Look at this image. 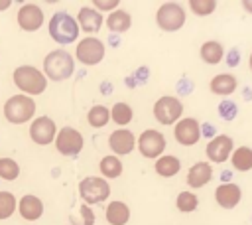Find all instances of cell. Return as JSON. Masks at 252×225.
<instances>
[{
	"mask_svg": "<svg viewBox=\"0 0 252 225\" xmlns=\"http://www.w3.org/2000/svg\"><path fill=\"white\" fill-rule=\"evenodd\" d=\"M14 85L22 95H41L47 89V77L33 65H20L14 69Z\"/></svg>",
	"mask_w": 252,
	"mask_h": 225,
	"instance_id": "7a4b0ae2",
	"label": "cell"
},
{
	"mask_svg": "<svg viewBox=\"0 0 252 225\" xmlns=\"http://www.w3.org/2000/svg\"><path fill=\"white\" fill-rule=\"evenodd\" d=\"M18 209H20V215L26 219V221H35L43 215V203L39 197L35 195H24L20 201H18Z\"/></svg>",
	"mask_w": 252,
	"mask_h": 225,
	"instance_id": "d6986e66",
	"label": "cell"
},
{
	"mask_svg": "<svg viewBox=\"0 0 252 225\" xmlns=\"http://www.w3.org/2000/svg\"><path fill=\"white\" fill-rule=\"evenodd\" d=\"M230 160H232V166H234L238 172H248V170H252V148H248V146H238V148L232 152Z\"/></svg>",
	"mask_w": 252,
	"mask_h": 225,
	"instance_id": "d4e9b609",
	"label": "cell"
},
{
	"mask_svg": "<svg viewBox=\"0 0 252 225\" xmlns=\"http://www.w3.org/2000/svg\"><path fill=\"white\" fill-rule=\"evenodd\" d=\"M35 114V103L28 95H14L4 103V116L12 124L28 122Z\"/></svg>",
	"mask_w": 252,
	"mask_h": 225,
	"instance_id": "277c9868",
	"label": "cell"
},
{
	"mask_svg": "<svg viewBox=\"0 0 252 225\" xmlns=\"http://www.w3.org/2000/svg\"><path fill=\"white\" fill-rule=\"evenodd\" d=\"M16 197L10 191H0V219H8L16 211Z\"/></svg>",
	"mask_w": 252,
	"mask_h": 225,
	"instance_id": "4dcf8cb0",
	"label": "cell"
},
{
	"mask_svg": "<svg viewBox=\"0 0 252 225\" xmlns=\"http://www.w3.org/2000/svg\"><path fill=\"white\" fill-rule=\"evenodd\" d=\"M242 8L248 10V12H252V0H244V2H242Z\"/></svg>",
	"mask_w": 252,
	"mask_h": 225,
	"instance_id": "d590c367",
	"label": "cell"
},
{
	"mask_svg": "<svg viewBox=\"0 0 252 225\" xmlns=\"http://www.w3.org/2000/svg\"><path fill=\"white\" fill-rule=\"evenodd\" d=\"M179 168H181L179 158L169 156V154L158 158V162H156V172H158L159 176H163V178H171V176H175V174L179 172Z\"/></svg>",
	"mask_w": 252,
	"mask_h": 225,
	"instance_id": "cb8c5ba5",
	"label": "cell"
},
{
	"mask_svg": "<svg viewBox=\"0 0 252 225\" xmlns=\"http://www.w3.org/2000/svg\"><path fill=\"white\" fill-rule=\"evenodd\" d=\"M207 158L215 164H222L224 160H228V156H232V138L226 134H219L213 140H209L207 144Z\"/></svg>",
	"mask_w": 252,
	"mask_h": 225,
	"instance_id": "4fadbf2b",
	"label": "cell"
},
{
	"mask_svg": "<svg viewBox=\"0 0 252 225\" xmlns=\"http://www.w3.org/2000/svg\"><path fill=\"white\" fill-rule=\"evenodd\" d=\"M18 26L26 32H35L41 28L43 24V10L35 4H24L20 10H18Z\"/></svg>",
	"mask_w": 252,
	"mask_h": 225,
	"instance_id": "5bb4252c",
	"label": "cell"
},
{
	"mask_svg": "<svg viewBox=\"0 0 252 225\" xmlns=\"http://www.w3.org/2000/svg\"><path fill=\"white\" fill-rule=\"evenodd\" d=\"M138 150L144 158H161L165 150V136L159 130L148 128L138 136Z\"/></svg>",
	"mask_w": 252,
	"mask_h": 225,
	"instance_id": "30bf717a",
	"label": "cell"
},
{
	"mask_svg": "<svg viewBox=\"0 0 252 225\" xmlns=\"http://www.w3.org/2000/svg\"><path fill=\"white\" fill-rule=\"evenodd\" d=\"M181 112H183L181 101L177 97H171V95L159 97L154 105V116L159 124H173L175 120L181 118Z\"/></svg>",
	"mask_w": 252,
	"mask_h": 225,
	"instance_id": "52a82bcc",
	"label": "cell"
},
{
	"mask_svg": "<svg viewBox=\"0 0 252 225\" xmlns=\"http://www.w3.org/2000/svg\"><path fill=\"white\" fill-rule=\"evenodd\" d=\"M248 63H250V69H252V53H250V61Z\"/></svg>",
	"mask_w": 252,
	"mask_h": 225,
	"instance_id": "74e56055",
	"label": "cell"
},
{
	"mask_svg": "<svg viewBox=\"0 0 252 225\" xmlns=\"http://www.w3.org/2000/svg\"><path fill=\"white\" fill-rule=\"evenodd\" d=\"M211 91L215 95H230L236 91V77L230 73H220L211 79Z\"/></svg>",
	"mask_w": 252,
	"mask_h": 225,
	"instance_id": "44dd1931",
	"label": "cell"
},
{
	"mask_svg": "<svg viewBox=\"0 0 252 225\" xmlns=\"http://www.w3.org/2000/svg\"><path fill=\"white\" fill-rule=\"evenodd\" d=\"M83 144H85L83 134L77 128H71V126H63L55 136L57 152L63 154V156H77L83 150Z\"/></svg>",
	"mask_w": 252,
	"mask_h": 225,
	"instance_id": "9c48e42d",
	"label": "cell"
},
{
	"mask_svg": "<svg viewBox=\"0 0 252 225\" xmlns=\"http://www.w3.org/2000/svg\"><path fill=\"white\" fill-rule=\"evenodd\" d=\"M79 22L65 10H59L49 20V36L57 43H71L79 36Z\"/></svg>",
	"mask_w": 252,
	"mask_h": 225,
	"instance_id": "3957f363",
	"label": "cell"
},
{
	"mask_svg": "<svg viewBox=\"0 0 252 225\" xmlns=\"http://www.w3.org/2000/svg\"><path fill=\"white\" fill-rule=\"evenodd\" d=\"M122 162L118 160V156H104L98 164V170L102 172L104 178H118L122 174Z\"/></svg>",
	"mask_w": 252,
	"mask_h": 225,
	"instance_id": "4316f807",
	"label": "cell"
},
{
	"mask_svg": "<svg viewBox=\"0 0 252 225\" xmlns=\"http://www.w3.org/2000/svg\"><path fill=\"white\" fill-rule=\"evenodd\" d=\"M106 26L110 32H126L130 26H132V18L126 10H114L110 12V16L106 18Z\"/></svg>",
	"mask_w": 252,
	"mask_h": 225,
	"instance_id": "603a6c76",
	"label": "cell"
},
{
	"mask_svg": "<svg viewBox=\"0 0 252 225\" xmlns=\"http://www.w3.org/2000/svg\"><path fill=\"white\" fill-rule=\"evenodd\" d=\"M173 136H175V140H177L179 144H183V146H193V144H197V140L201 138V126H199V122H197L195 118H191V116L181 118V120H177L175 128H173Z\"/></svg>",
	"mask_w": 252,
	"mask_h": 225,
	"instance_id": "8fae6325",
	"label": "cell"
},
{
	"mask_svg": "<svg viewBox=\"0 0 252 225\" xmlns=\"http://www.w3.org/2000/svg\"><path fill=\"white\" fill-rule=\"evenodd\" d=\"M77 22L87 34H94L102 26V14L94 8H91V6H83L77 14Z\"/></svg>",
	"mask_w": 252,
	"mask_h": 225,
	"instance_id": "ac0fdd59",
	"label": "cell"
},
{
	"mask_svg": "<svg viewBox=\"0 0 252 225\" xmlns=\"http://www.w3.org/2000/svg\"><path fill=\"white\" fill-rule=\"evenodd\" d=\"M134 144H136V138H134V134H132L130 130H126V128H118V130H114V132L108 136V146H110V150L116 152L118 156L130 154V152L134 150Z\"/></svg>",
	"mask_w": 252,
	"mask_h": 225,
	"instance_id": "2e32d148",
	"label": "cell"
},
{
	"mask_svg": "<svg viewBox=\"0 0 252 225\" xmlns=\"http://www.w3.org/2000/svg\"><path fill=\"white\" fill-rule=\"evenodd\" d=\"M175 205H177L179 211H183V213H191V211L197 209L199 199H197V195H195L193 191H181V193L177 195V199H175Z\"/></svg>",
	"mask_w": 252,
	"mask_h": 225,
	"instance_id": "f1b7e54d",
	"label": "cell"
},
{
	"mask_svg": "<svg viewBox=\"0 0 252 225\" xmlns=\"http://www.w3.org/2000/svg\"><path fill=\"white\" fill-rule=\"evenodd\" d=\"M79 193H81V199L91 205V203H100L104 199H108L110 195V186L104 178H98V176H87L81 180L79 184Z\"/></svg>",
	"mask_w": 252,
	"mask_h": 225,
	"instance_id": "5b68a950",
	"label": "cell"
},
{
	"mask_svg": "<svg viewBox=\"0 0 252 225\" xmlns=\"http://www.w3.org/2000/svg\"><path fill=\"white\" fill-rule=\"evenodd\" d=\"M10 4H12L10 0H2V2H0V10H6V8L10 6Z\"/></svg>",
	"mask_w": 252,
	"mask_h": 225,
	"instance_id": "8d00e7d4",
	"label": "cell"
},
{
	"mask_svg": "<svg viewBox=\"0 0 252 225\" xmlns=\"http://www.w3.org/2000/svg\"><path fill=\"white\" fill-rule=\"evenodd\" d=\"M18 176H20V166H18V162L12 160V158H0V178L12 182V180H16Z\"/></svg>",
	"mask_w": 252,
	"mask_h": 225,
	"instance_id": "f546056e",
	"label": "cell"
},
{
	"mask_svg": "<svg viewBox=\"0 0 252 225\" xmlns=\"http://www.w3.org/2000/svg\"><path fill=\"white\" fill-rule=\"evenodd\" d=\"M75 71V59L65 49H53L43 59V75L51 81H65Z\"/></svg>",
	"mask_w": 252,
	"mask_h": 225,
	"instance_id": "6da1fadb",
	"label": "cell"
},
{
	"mask_svg": "<svg viewBox=\"0 0 252 225\" xmlns=\"http://www.w3.org/2000/svg\"><path fill=\"white\" fill-rule=\"evenodd\" d=\"M211 178H213V168H211V164H209V162H197V164H193V166L189 168V172H187V186L199 189V188L207 186V184L211 182Z\"/></svg>",
	"mask_w": 252,
	"mask_h": 225,
	"instance_id": "e0dca14e",
	"label": "cell"
},
{
	"mask_svg": "<svg viewBox=\"0 0 252 225\" xmlns=\"http://www.w3.org/2000/svg\"><path fill=\"white\" fill-rule=\"evenodd\" d=\"M75 57H77L83 65H96V63H100L102 57H104V43H102L98 38L87 36L85 39H81V41L77 43Z\"/></svg>",
	"mask_w": 252,
	"mask_h": 225,
	"instance_id": "ba28073f",
	"label": "cell"
},
{
	"mask_svg": "<svg viewBox=\"0 0 252 225\" xmlns=\"http://www.w3.org/2000/svg\"><path fill=\"white\" fill-rule=\"evenodd\" d=\"M132 107L128 105V103H114L112 105V109H110V118L116 122V124H120V126H124V124H128L130 120H132Z\"/></svg>",
	"mask_w": 252,
	"mask_h": 225,
	"instance_id": "83f0119b",
	"label": "cell"
},
{
	"mask_svg": "<svg viewBox=\"0 0 252 225\" xmlns=\"http://www.w3.org/2000/svg\"><path fill=\"white\" fill-rule=\"evenodd\" d=\"M104 215L110 225H126L130 221V207L124 201H110Z\"/></svg>",
	"mask_w": 252,
	"mask_h": 225,
	"instance_id": "ffe728a7",
	"label": "cell"
},
{
	"mask_svg": "<svg viewBox=\"0 0 252 225\" xmlns=\"http://www.w3.org/2000/svg\"><path fill=\"white\" fill-rule=\"evenodd\" d=\"M93 6H94V8H100V10H114V8L118 6V2H116V0H110V2L94 0V2H93Z\"/></svg>",
	"mask_w": 252,
	"mask_h": 225,
	"instance_id": "e575fe53",
	"label": "cell"
},
{
	"mask_svg": "<svg viewBox=\"0 0 252 225\" xmlns=\"http://www.w3.org/2000/svg\"><path fill=\"white\" fill-rule=\"evenodd\" d=\"M240 197H242V191H240V188H238L236 184L224 182V184H220V186L215 189V199H217V203H219L220 207H224V209L236 207V205L240 203Z\"/></svg>",
	"mask_w": 252,
	"mask_h": 225,
	"instance_id": "9a60e30c",
	"label": "cell"
},
{
	"mask_svg": "<svg viewBox=\"0 0 252 225\" xmlns=\"http://www.w3.org/2000/svg\"><path fill=\"white\" fill-rule=\"evenodd\" d=\"M79 215H81V223L79 225H93L94 223V213L87 203H83L79 207Z\"/></svg>",
	"mask_w": 252,
	"mask_h": 225,
	"instance_id": "d6a6232c",
	"label": "cell"
},
{
	"mask_svg": "<svg viewBox=\"0 0 252 225\" xmlns=\"http://www.w3.org/2000/svg\"><path fill=\"white\" fill-rule=\"evenodd\" d=\"M201 59L205 61V63H209V65H217L220 59H222V55H224V49H222V45L219 43V41H215V39H211V41H205L203 45H201Z\"/></svg>",
	"mask_w": 252,
	"mask_h": 225,
	"instance_id": "7402d4cb",
	"label": "cell"
},
{
	"mask_svg": "<svg viewBox=\"0 0 252 225\" xmlns=\"http://www.w3.org/2000/svg\"><path fill=\"white\" fill-rule=\"evenodd\" d=\"M219 112H220L226 120H230V118L236 114V107H234L232 101H222V103L219 105Z\"/></svg>",
	"mask_w": 252,
	"mask_h": 225,
	"instance_id": "836d02e7",
	"label": "cell"
},
{
	"mask_svg": "<svg viewBox=\"0 0 252 225\" xmlns=\"http://www.w3.org/2000/svg\"><path fill=\"white\" fill-rule=\"evenodd\" d=\"M30 136L35 144L39 146H47L55 140V122L49 118V116H39L32 122L30 126Z\"/></svg>",
	"mask_w": 252,
	"mask_h": 225,
	"instance_id": "7c38bea8",
	"label": "cell"
},
{
	"mask_svg": "<svg viewBox=\"0 0 252 225\" xmlns=\"http://www.w3.org/2000/svg\"><path fill=\"white\" fill-rule=\"evenodd\" d=\"M156 22L165 32H175L185 24V10L177 2H165L156 14Z\"/></svg>",
	"mask_w": 252,
	"mask_h": 225,
	"instance_id": "8992f818",
	"label": "cell"
},
{
	"mask_svg": "<svg viewBox=\"0 0 252 225\" xmlns=\"http://www.w3.org/2000/svg\"><path fill=\"white\" fill-rule=\"evenodd\" d=\"M189 8H191L197 16H207V14L215 12L217 2H215V0H191V2H189Z\"/></svg>",
	"mask_w": 252,
	"mask_h": 225,
	"instance_id": "1f68e13d",
	"label": "cell"
},
{
	"mask_svg": "<svg viewBox=\"0 0 252 225\" xmlns=\"http://www.w3.org/2000/svg\"><path fill=\"white\" fill-rule=\"evenodd\" d=\"M87 120L93 128H102L110 120V111L104 105H94V107H91V111L87 114Z\"/></svg>",
	"mask_w": 252,
	"mask_h": 225,
	"instance_id": "484cf974",
	"label": "cell"
}]
</instances>
